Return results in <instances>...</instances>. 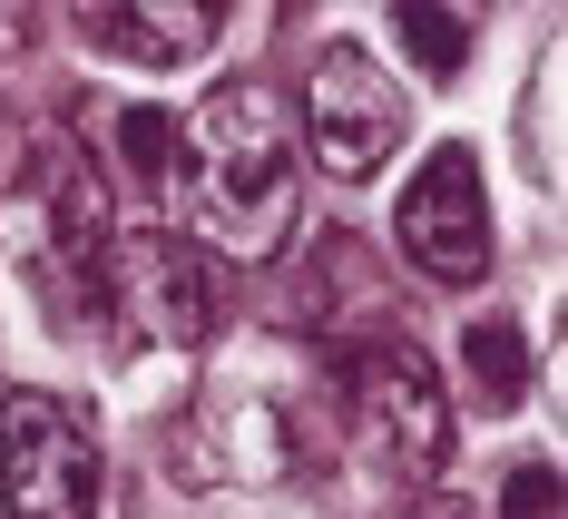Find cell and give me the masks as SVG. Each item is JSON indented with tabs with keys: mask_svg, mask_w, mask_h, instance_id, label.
I'll return each instance as SVG.
<instances>
[{
	"mask_svg": "<svg viewBox=\"0 0 568 519\" xmlns=\"http://www.w3.org/2000/svg\"><path fill=\"white\" fill-rule=\"evenodd\" d=\"M176 196L196 206L206 255H275L294 226V109L265 79H216L176 128Z\"/></svg>",
	"mask_w": 568,
	"mask_h": 519,
	"instance_id": "1",
	"label": "cell"
},
{
	"mask_svg": "<svg viewBox=\"0 0 568 519\" xmlns=\"http://www.w3.org/2000/svg\"><path fill=\"white\" fill-rule=\"evenodd\" d=\"M343 431L363 461H383L393 480H442L452 470V403L432 383V363L412 344H353L343 353Z\"/></svg>",
	"mask_w": 568,
	"mask_h": 519,
	"instance_id": "2",
	"label": "cell"
},
{
	"mask_svg": "<svg viewBox=\"0 0 568 519\" xmlns=\"http://www.w3.org/2000/svg\"><path fill=\"white\" fill-rule=\"evenodd\" d=\"M99 304H109L118 334H148V344H206L216 334V255L196 235L168 226H128L99 245Z\"/></svg>",
	"mask_w": 568,
	"mask_h": 519,
	"instance_id": "3",
	"label": "cell"
},
{
	"mask_svg": "<svg viewBox=\"0 0 568 519\" xmlns=\"http://www.w3.org/2000/svg\"><path fill=\"white\" fill-rule=\"evenodd\" d=\"M0 510L10 519H89L99 510V431L59 393L0 403Z\"/></svg>",
	"mask_w": 568,
	"mask_h": 519,
	"instance_id": "4",
	"label": "cell"
},
{
	"mask_svg": "<svg viewBox=\"0 0 568 519\" xmlns=\"http://www.w3.org/2000/svg\"><path fill=\"white\" fill-rule=\"evenodd\" d=\"M402 128H412L402 79H393L373 50L334 40V50L314 59V79H304V147L324 157V176H343V186H353V176H373V167L402 147Z\"/></svg>",
	"mask_w": 568,
	"mask_h": 519,
	"instance_id": "5",
	"label": "cell"
},
{
	"mask_svg": "<svg viewBox=\"0 0 568 519\" xmlns=\"http://www.w3.org/2000/svg\"><path fill=\"white\" fill-rule=\"evenodd\" d=\"M402 255H412V275L422 285H490V196H480V157L470 147H432L422 167H412V186H402Z\"/></svg>",
	"mask_w": 568,
	"mask_h": 519,
	"instance_id": "6",
	"label": "cell"
},
{
	"mask_svg": "<svg viewBox=\"0 0 568 519\" xmlns=\"http://www.w3.org/2000/svg\"><path fill=\"white\" fill-rule=\"evenodd\" d=\"M216 20H226V0H89V40L138 69H186L216 40Z\"/></svg>",
	"mask_w": 568,
	"mask_h": 519,
	"instance_id": "7",
	"label": "cell"
},
{
	"mask_svg": "<svg viewBox=\"0 0 568 519\" xmlns=\"http://www.w3.org/2000/svg\"><path fill=\"white\" fill-rule=\"evenodd\" d=\"M460 363H470L480 403H519V393H529V334H519L510 314H480V324L460 334Z\"/></svg>",
	"mask_w": 568,
	"mask_h": 519,
	"instance_id": "8",
	"label": "cell"
},
{
	"mask_svg": "<svg viewBox=\"0 0 568 519\" xmlns=\"http://www.w3.org/2000/svg\"><path fill=\"white\" fill-rule=\"evenodd\" d=\"M393 30H402V59H412L422 79H452L460 59H470V30H460V10H452V0H402V10H393Z\"/></svg>",
	"mask_w": 568,
	"mask_h": 519,
	"instance_id": "9",
	"label": "cell"
},
{
	"mask_svg": "<svg viewBox=\"0 0 568 519\" xmlns=\"http://www.w3.org/2000/svg\"><path fill=\"white\" fill-rule=\"evenodd\" d=\"M118 157L138 186H168L176 176V118L168 109H118Z\"/></svg>",
	"mask_w": 568,
	"mask_h": 519,
	"instance_id": "10",
	"label": "cell"
},
{
	"mask_svg": "<svg viewBox=\"0 0 568 519\" xmlns=\"http://www.w3.org/2000/svg\"><path fill=\"white\" fill-rule=\"evenodd\" d=\"M500 519H559V470L549 461H519L500 480Z\"/></svg>",
	"mask_w": 568,
	"mask_h": 519,
	"instance_id": "11",
	"label": "cell"
},
{
	"mask_svg": "<svg viewBox=\"0 0 568 519\" xmlns=\"http://www.w3.org/2000/svg\"><path fill=\"white\" fill-rule=\"evenodd\" d=\"M20 40H30V0H0V59H20Z\"/></svg>",
	"mask_w": 568,
	"mask_h": 519,
	"instance_id": "12",
	"label": "cell"
},
{
	"mask_svg": "<svg viewBox=\"0 0 568 519\" xmlns=\"http://www.w3.org/2000/svg\"><path fill=\"white\" fill-rule=\"evenodd\" d=\"M422 519H490V510H470V500H432Z\"/></svg>",
	"mask_w": 568,
	"mask_h": 519,
	"instance_id": "13",
	"label": "cell"
}]
</instances>
